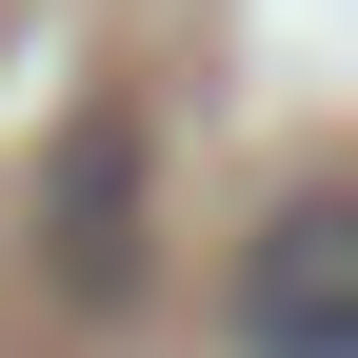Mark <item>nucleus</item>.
I'll return each mask as SVG.
<instances>
[{"mask_svg":"<svg viewBox=\"0 0 358 358\" xmlns=\"http://www.w3.org/2000/svg\"><path fill=\"white\" fill-rule=\"evenodd\" d=\"M219 338H239V358H358V179H299V199L239 239Z\"/></svg>","mask_w":358,"mask_h":358,"instance_id":"obj_1","label":"nucleus"},{"mask_svg":"<svg viewBox=\"0 0 358 358\" xmlns=\"http://www.w3.org/2000/svg\"><path fill=\"white\" fill-rule=\"evenodd\" d=\"M40 239H60V279H80V299H120V279H140V120H120V100H80V120H60Z\"/></svg>","mask_w":358,"mask_h":358,"instance_id":"obj_2","label":"nucleus"}]
</instances>
